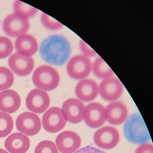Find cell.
Returning a JSON list of instances; mask_svg holds the SVG:
<instances>
[{
    "mask_svg": "<svg viewBox=\"0 0 153 153\" xmlns=\"http://www.w3.org/2000/svg\"><path fill=\"white\" fill-rule=\"evenodd\" d=\"M19 131L27 136L36 135L40 131L42 123L38 115L33 113L25 112L19 115L16 121Z\"/></svg>",
    "mask_w": 153,
    "mask_h": 153,
    "instance_id": "obj_6",
    "label": "cell"
},
{
    "mask_svg": "<svg viewBox=\"0 0 153 153\" xmlns=\"http://www.w3.org/2000/svg\"><path fill=\"white\" fill-rule=\"evenodd\" d=\"M14 13L28 19L35 16L38 10L35 8L19 1H16L14 4Z\"/></svg>",
    "mask_w": 153,
    "mask_h": 153,
    "instance_id": "obj_21",
    "label": "cell"
},
{
    "mask_svg": "<svg viewBox=\"0 0 153 153\" xmlns=\"http://www.w3.org/2000/svg\"><path fill=\"white\" fill-rule=\"evenodd\" d=\"M68 75L74 79L82 80L87 78L92 71V63L88 57L77 54L68 61L67 67Z\"/></svg>",
    "mask_w": 153,
    "mask_h": 153,
    "instance_id": "obj_4",
    "label": "cell"
},
{
    "mask_svg": "<svg viewBox=\"0 0 153 153\" xmlns=\"http://www.w3.org/2000/svg\"><path fill=\"white\" fill-rule=\"evenodd\" d=\"M79 136L74 131H66L60 133L56 139L58 149L62 153H73L81 145Z\"/></svg>",
    "mask_w": 153,
    "mask_h": 153,
    "instance_id": "obj_14",
    "label": "cell"
},
{
    "mask_svg": "<svg viewBox=\"0 0 153 153\" xmlns=\"http://www.w3.org/2000/svg\"><path fill=\"white\" fill-rule=\"evenodd\" d=\"M85 109L82 101L70 98L63 103L61 110L66 120L72 123H78L84 119Z\"/></svg>",
    "mask_w": 153,
    "mask_h": 153,
    "instance_id": "obj_12",
    "label": "cell"
},
{
    "mask_svg": "<svg viewBox=\"0 0 153 153\" xmlns=\"http://www.w3.org/2000/svg\"><path fill=\"white\" fill-rule=\"evenodd\" d=\"M84 119L90 128L101 127L106 120L105 108L99 103H91L85 107Z\"/></svg>",
    "mask_w": 153,
    "mask_h": 153,
    "instance_id": "obj_11",
    "label": "cell"
},
{
    "mask_svg": "<svg viewBox=\"0 0 153 153\" xmlns=\"http://www.w3.org/2000/svg\"><path fill=\"white\" fill-rule=\"evenodd\" d=\"M34 153H59V152L54 142L50 140H45L36 146Z\"/></svg>",
    "mask_w": 153,
    "mask_h": 153,
    "instance_id": "obj_25",
    "label": "cell"
},
{
    "mask_svg": "<svg viewBox=\"0 0 153 153\" xmlns=\"http://www.w3.org/2000/svg\"><path fill=\"white\" fill-rule=\"evenodd\" d=\"M75 92L79 100L89 102L97 97L99 94L98 85L96 81L92 79H84L77 83Z\"/></svg>",
    "mask_w": 153,
    "mask_h": 153,
    "instance_id": "obj_15",
    "label": "cell"
},
{
    "mask_svg": "<svg viewBox=\"0 0 153 153\" xmlns=\"http://www.w3.org/2000/svg\"><path fill=\"white\" fill-rule=\"evenodd\" d=\"M92 71L97 77L105 79L114 76V72L101 57H98L92 63Z\"/></svg>",
    "mask_w": 153,
    "mask_h": 153,
    "instance_id": "obj_20",
    "label": "cell"
},
{
    "mask_svg": "<svg viewBox=\"0 0 153 153\" xmlns=\"http://www.w3.org/2000/svg\"><path fill=\"white\" fill-rule=\"evenodd\" d=\"M106 120L110 123L119 125L127 118L128 110L127 106L120 102H113L105 108Z\"/></svg>",
    "mask_w": 153,
    "mask_h": 153,
    "instance_id": "obj_19",
    "label": "cell"
},
{
    "mask_svg": "<svg viewBox=\"0 0 153 153\" xmlns=\"http://www.w3.org/2000/svg\"><path fill=\"white\" fill-rule=\"evenodd\" d=\"M21 105V98L16 91L7 89L0 92V111L12 114L18 111Z\"/></svg>",
    "mask_w": 153,
    "mask_h": 153,
    "instance_id": "obj_17",
    "label": "cell"
},
{
    "mask_svg": "<svg viewBox=\"0 0 153 153\" xmlns=\"http://www.w3.org/2000/svg\"><path fill=\"white\" fill-rule=\"evenodd\" d=\"M9 66L12 71L19 76H28L34 68L35 62L32 57L23 56L15 53L8 61Z\"/></svg>",
    "mask_w": 153,
    "mask_h": 153,
    "instance_id": "obj_13",
    "label": "cell"
},
{
    "mask_svg": "<svg viewBox=\"0 0 153 153\" xmlns=\"http://www.w3.org/2000/svg\"><path fill=\"white\" fill-rule=\"evenodd\" d=\"M5 147L10 153H25L30 147V140L25 135L14 133L5 140Z\"/></svg>",
    "mask_w": 153,
    "mask_h": 153,
    "instance_id": "obj_18",
    "label": "cell"
},
{
    "mask_svg": "<svg viewBox=\"0 0 153 153\" xmlns=\"http://www.w3.org/2000/svg\"><path fill=\"white\" fill-rule=\"evenodd\" d=\"M98 87L99 93L102 98L108 101H114L119 98L124 89L121 81L114 76L102 79Z\"/></svg>",
    "mask_w": 153,
    "mask_h": 153,
    "instance_id": "obj_8",
    "label": "cell"
},
{
    "mask_svg": "<svg viewBox=\"0 0 153 153\" xmlns=\"http://www.w3.org/2000/svg\"><path fill=\"white\" fill-rule=\"evenodd\" d=\"M29 27L30 23L28 19L14 13L7 16L3 22V30L11 37H18L26 33Z\"/></svg>",
    "mask_w": 153,
    "mask_h": 153,
    "instance_id": "obj_5",
    "label": "cell"
},
{
    "mask_svg": "<svg viewBox=\"0 0 153 153\" xmlns=\"http://www.w3.org/2000/svg\"><path fill=\"white\" fill-rule=\"evenodd\" d=\"M66 123L67 120L59 107H51L43 115L44 128L50 133L59 132L64 128Z\"/></svg>",
    "mask_w": 153,
    "mask_h": 153,
    "instance_id": "obj_7",
    "label": "cell"
},
{
    "mask_svg": "<svg viewBox=\"0 0 153 153\" xmlns=\"http://www.w3.org/2000/svg\"><path fill=\"white\" fill-rule=\"evenodd\" d=\"M33 81L38 89L45 92L52 91L59 86L60 76L55 68L49 65H42L34 72Z\"/></svg>",
    "mask_w": 153,
    "mask_h": 153,
    "instance_id": "obj_3",
    "label": "cell"
},
{
    "mask_svg": "<svg viewBox=\"0 0 153 153\" xmlns=\"http://www.w3.org/2000/svg\"><path fill=\"white\" fill-rule=\"evenodd\" d=\"M15 48L18 54L27 57H32L37 51L38 42L32 35L24 34L19 36L16 39Z\"/></svg>",
    "mask_w": 153,
    "mask_h": 153,
    "instance_id": "obj_16",
    "label": "cell"
},
{
    "mask_svg": "<svg viewBox=\"0 0 153 153\" xmlns=\"http://www.w3.org/2000/svg\"><path fill=\"white\" fill-rule=\"evenodd\" d=\"M123 131L127 140L133 144H144L150 139L143 119L138 113L132 114L129 117L124 124Z\"/></svg>",
    "mask_w": 153,
    "mask_h": 153,
    "instance_id": "obj_2",
    "label": "cell"
},
{
    "mask_svg": "<svg viewBox=\"0 0 153 153\" xmlns=\"http://www.w3.org/2000/svg\"><path fill=\"white\" fill-rule=\"evenodd\" d=\"M14 74L6 67H0V91L7 90L13 85Z\"/></svg>",
    "mask_w": 153,
    "mask_h": 153,
    "instance_id": "obj_23",
    "label": "cell"
},
{
    "mask_svg": "<svg viewBox=\"0 0 153 153\" xmlns=\"http://www.w3.org/2000/svg\"><path fill=\"white\" fill-rule=\"evenodd\" d=\"M71 48L68 40L63 36L54 35L45 39L41 44L40 55L51 65L62 66L68 60Z\"/></svg>",
    "mask_w": 153,
    "mask_h": 153,
    "instance_id": "obj_1",
    "label": "cell"
},
{
    "mask_svg": "<svg viewBox=\"0 0 153 153\" xmlns=\"http://www.w3.org/2000/svg\"><path fill=\"white\" fill-rule=\"evenodd\" d=\"M136 153H153V147L150 143H145L140 146Z\"/></svg>",
    "mask_w": 153,
    "mask_h": 153,
    "instance_id": "obj_28",
    "label": "cell"
},
{
    "mask_svg": "<svg viewBox=\"0 0 153 153\" xmlns=\"http://www.w3.org/2000/svg\"><path fill=\"white\" fill-rule=\"evenodd\" d=\"M14 127L12 117L8 114L0 112V138L9 135Z\"/></svg>",
    "mask_w": 153,
    "mask_h": 153,
    "instance_id": "obj_22",
    "label": "cell"
},
{
    "mask_svg": "<svg viewBox=\"0 0 153 153\" xmlns=\"http://www.w3.org/2000/svg\"><path fill=\"white\" fill-rule=\"evenodd\" d=\"M13 50L12 42L8 37L0 36V59L9 57Z\"/></svg>",
    "mask_w": 153,
    "mask_h": 153,
    "instance_id": "obj_24",
    "label": "cell"
},
{
    "mask_svg": "<svg viewBox=\"0 0 153 153\" xmlns=\"http://www.w3.org/2000/svg\"><path fill=\"white\" fill-rule=\"evenodd\" d=\"M74 153H106L102 150L94 147L88 146L80 149Z\"/></svg>",
    "mask_w": 153,
    "mask_h": 153,
    "instance_id": "obj_29",
    "label": "cell"
},
{
    "mask_svg": "<svg viewBox=\"0 0 153 153\" xmlns=\"http://www.w3.org/2000/svg\"><path fill=\"white\" fill-rule=\"evenodd\" d=\"M0 153H8L7 151H6L3 149H0Z\"/></svg>",
    "mask_w": 153,
    "mask_h": 153,
    "instance_id": "obj_30",
    "label": "cell"
},
{
    "mask_svg": "<svg viewBox=\"0 0 153 153\" xmlns=\"http://www.w3.org/2000/svg\"><path fill=\"white\" fill-rule=\"evenodd\" d=\"M41 20L44 26L49 30H59L63 27L61 23L44 13H42Z\"/></svg>",
    "mask_w": 153,
    "mask_h": 153,
    "instance_id": "obj_26",
    "label": "cell"
},
{
    "mask_svg": "<svg viewBox=\"0 0 153 153\" xmlns=\"http://www.w3.org/2000/svg\"><path fill=\"white\" fill-rule=\"evenodd\" d=\"M79 48L83 55L86 57H94L97 55V53L87 43L83 40H80L79 43Z\"/></svg>",
    "mask_w": 153,
    "mask_h": 153,
    "instance_id": "obj_27",
    "label": "cell"
},
{
    "mask_svg": "<svg viewBox=\"0 0 153 153\" xmlns=\"http://www.w3.org/2000/svg\"><path fill=\"white\" fill-rule=\"evenodd\" d=\"M120 134L113 127L106 126L99 129L95 133L94 141L97 146L103 149L113 148L119 143Z\"/></svg>",
    "mask_w": 153,
    "mask_h": 153,
    "instance_id": "obj_10",
    "label": "cell"
},
{
    "mask_svg": "<svg viewBox=\"0 0 153 153\" xmlns=\"http://www.w3.org/2000/svg\"><path fill=\"white\" fill-rule=\"evenodd\" d=\"M50 104L49 94L45 91L38 88L30 91L26 99L27 109L35 113H43L48 109Z\"/></svg>",
    "mask_w": 153,
    "mask_h": 153,
    "instance_id": "obj_9",
    "label": "cell"
}]
</instances>
